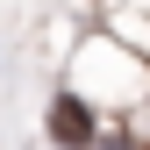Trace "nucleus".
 Returning <instances> with one entry per match:
<instances>
[{
	"label": "nucleus",
	"instance_id": "1",
	"mask_svg": "<svg viewBox=\"0 0 150 150\" xmlns=\"http://www.w3.org/2000/svg\"><path fill=\"white\" fill-rule=\"evenodd\" d=\"M50 143L57 150H86L93 143V107L79 93H57V100H50Z\"/></svg>",
	"mask_w": 150,
	"mask_h": 150
},
{
	"label": "nucleus",
	"instance_id": "2",
	"mask_svg": "<svg viewBox=\"0 0 150 150\" xmlns=\"http://www.w3.org/2000/svg\"><path fill=\"white\" fill-rule=\"evenodd\" d=\"M100 150H136V143H129V136H107V143H100Z\"/></svg>",
	"mask_w": 150,
	"mask_h": 150
}]
</instances>
